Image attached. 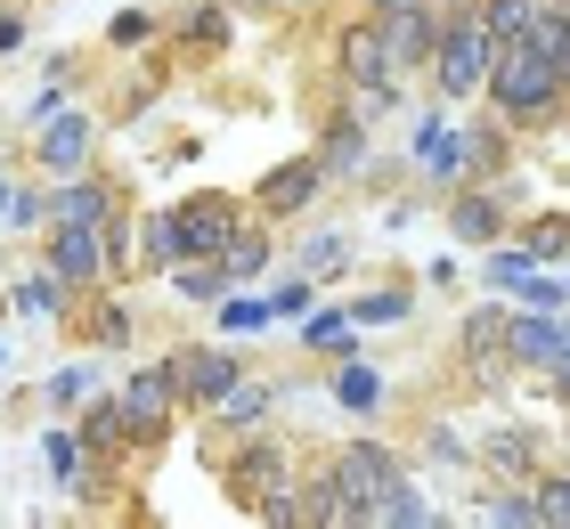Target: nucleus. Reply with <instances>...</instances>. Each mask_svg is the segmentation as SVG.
Wrapping results in <instances>:
<instances>
[{
  "label": "nucleus",
  "mask_w": 570,
  "mask_h": 529,
  "mask_svg": "<svg viewBox=\"0 0 570 529\" xmlns=\"http://www.w3.org/2000/svg\"><path fill=\"white\" fill-rule=\"evenodd\" d=\"M237 196L228 188H188L171 212H147L139 221V270H171V261H220V245L237 236Z\"/></svg>",
  "instance_id": "nucleus-1"
},
{
  "label": "nucleus",
  "mask_w": 570,
  "mask_h": 529,
  "mask_svg": "<svg viewBox=\"0 0 570 529\" xmlns=\"http://www.w3.org/2000/svg\"><path fill=\"white\" fill-rule=\"evenodd\" d=\"M481 98H489V115H498L513 139H530V130H554V123H562V82H554L547 49H538L530 33L489 49V82H481Z\"/></svg>",
  "instance_id": "nucleus-2"
},
{
  "label": "nucleus",
  "mask_w": 570,
  "mask_h": 529,
  "mask_svg": "<svg viewBox=\"0 0 570 529\" xmlns=\"http://www.w3.org/2000/svg\"><path fill=\"white\" fill-rule=\"evenodd\" d=\"M294 472H302V457L277 432H245L237 457L220 464V489H228V506H237V513L294 529Z\"/></svg>",
  "instance_id": "nucleus-3"
},
{
  "label": "nucleus",
  "mask_w": 570,
  "mask_h": 529,
  "mask_svg": "<svg viewBox=\"0 0 570 529\" xmlns=\"http://www.w3.org/2000/svg\"><path fill=\"white\" fill-rule=\"evenodd\" d=\"M489 41L481 33V17L473 9H449V25H440V41H432V58H424V82L440 90V98H481V82H489Z\"/></svg>",
  "instance_id": "nucleus-4"
},
{
  "label": "nucleus",
  "mask_w": 570,
  "mask_h": 529,
  "mask_svg": "<svg viewBox=\"0 0 570 529\" xmlns=\"http://www.w3.org/2000/svg\"><path fill=\"white\" fill-rule=\"evenodd\" d=\"M115 400H122V432H131V448H139V457H155V448L171 440V415H179V375H171V359L122 375Z\"/></svg>",
  "instance_id": "nucleus-5"
},
{
  "label": "nucleus",
  "mask_w": 570,
  "mask_h": 529,
  "mask_svg": "<svg viewBox=\"0 0 570 529\" xmlns=\"http://www.w3.org/2000/svg\"><path fill=\"white\" fill-rule=\"evenodd\" d=\"M326 464H334V481H343V497L358 506V529H375L383 497H392V489H407V464H400L383 440H343Z\"/></svg>",
  "instance_id": "nucleus-6"
},
{
  "label": "nucleus",
  "mask_w": 570,
  "mask_h": 529,
  "mask_svg": "<svg viewBox=\"0 0 570 529\" xmlns=\"http://www.w3.org/2000/svg\"><path fill=\"white\" fill-rule=\"evenodd\" d=\"M456 366H464V383L473 391H505V310L498 294H489L481 310H464V326H456Z\"/></svg>",
  "instance_id": "nucleus-7"
},
{
  "label": "nucleus",
  "mask_w": 570,
  "mask_h": 529,
  "mask_svg": "<svg viewBox=\"0 0 570 529\" xmlns=\"http://www.w3.org/2000/svg\"><path fill=\"white\" fill-rule=\"evenodd\" d=\"M171 375H179V408H213L228 383L245 375V359H237V342H171Z\"/></svg>",
  "instance_id": "nucleus-8"
},
{
  "label": "nucleus",
  "mask_w": 570,
  "mask_h": 529,
  "mask_svg": "<svg viewBox=\"0 0 570 529\" xmlns=\"http://www.w3.org/2000/svg\"><path fill=\"white\" fill-rule=\"evenodd\" d=\"M562 342H570V317H562V310L513 302V310H505V375H547Z\"/></svg>",
  "instance_id": "nucleus-9"
},
{
  "label": "nucleus",
  "mask_w": 570,
  "mask_h": 529,
  "mask_svg": "<svg viewBox=\"0 0 570 529\" xmlns=\"http://www.w3.org/2000/svg\"><path fill=\"white\" fill-rule=\"evenodd\" d=\"M326 188H334V179H326V164L302 147V155H285L277 172H262V188H253V212H262V221H302V212L318 204Z\"/></svg>",
  "instance_id": "nucleus-10"
},
{
  "label": "nucleus",
  "mask_w": 570,
  "mask_h": 529,
  "mask_svg": "<svg viewBox=\"0 0 570 529\" xmlns=\"http://www.w3.org/2000/svg\"><path fill=\"white\" fill-rule=\"evenodd\" d=\"M440 25H449V9H440V0H392V9H375V33H383V49H392L400 74H424Z\"/></svg>",
  "instance_id": "nucleus-11"
},
{
  "label": "nucleus",
  "mask_w": 570,
  "mask_h": 529,
  "mask_svg": "<svg viewBox=\"0 0 570 529\" xmlns=\"http://www.w3.org/2000/svg\"><path fill=\"white\" fill-rule=\"evenodd\" d=\"M449 236L456 245H498V236H513V196L498 179H456L449 188Z\"/></svg>",
  "instance_id": "nucleus-12"
},
{
  "label": "nucleus",
  "mask_w": 570,
  "mask_h": 529,
  "mask_svg": "<svg viewBox=\"0 0 570 529\" xmlns=\"http://www.w3.org/2000/svg\"><path fill=\"white\" fill-rule=\"evenodd\" d=\"M90 147H98V115H82V106H49V115L33 123V164L41 172H90Z\"/></svg>",
  "instance_id": "nucleus-13"
},
{
  "label": "nucleus",
  "mask_w": 570,
  "mask_h": 529,
  "mask_svg": "<svg viewBox=\"0 0 570 529\" xmlns=\"http://www.w3.org/2000/svg\"><path fill=\"white\" fill-rule=\"evenodd\" d=\"M115 212H122V188H115V179H90V172H66L58 188L41 196L49 228H107Z\"/></svg>",
  "instance_id": "nucleus-14"
},
{
  "label": "nucleus",
  "mask_w": 570,
  "mask_h": 529,
  "mask_svg": "<svg viewBox=\"0 0 570 529\" xmlns=\"http://www.w3.org/2000/svg\"><path fill=\"white\" fill-rule=\"evenodd\" d=\"M407 164L424 172V188L449 196L456 179H464V130L449 115H416V130H407Z\"/></svg>",
  "instance_id": "nucleus-15"
},
{
  "label": "nucleus",
  "mask_w": 570,
  "mask_h": 529,
  "mask_svg": "<svg viewBox=\"0 0 570 529\" xmlns=\"http://www.w3.org/2000/svg\"><path fill=\"white\" fill-rule=\"evenodd\" d=\"M334 74H343V90H358V82H407V74L392 66V49H383V33H375V9L334 33Z\"/></svg>",
  "instance_id": "nucleus-16"
},
{
  "label": "nucleus",
  "mask_w": 570,
  "mask_h": 529,
  "mask_svg": "<svg viewBox=\"0 0 570 529\" xmlns=\"http://www.w3.org/2000/svg\"><path fill=\"white\" fill-rule=\"evenodd\" d=\"M41 270H58L73 294H82V285H107V228H49Z\"/></svg>",
  "instance_id": "nucleus-17"
},
{
  "label": "nucleus",
  "mask_w": 570,
  "mask_h": 529,
  "mask_svg": "<svg viewBox=\"0 0 570 529\" xmlns=\"http://www.w3.org/2000/svg\"><path fill=\"white\" fill-rule=\"evenodd\" d=\"M367 139H375V130L358 123V115L326 106V115H318V147H309V155L326 164V179H358V172H367Z\"/></svg>",
  "instance_id": "nucleus-18"
},
{
  "label": "nucleus",
  "mask_w": 570,
  "mask_h": 529,
  "mask_svg": "<svg viewBox=\"0 0 570 529\" xmlns=\"http://www.w3.org/2000/svg\"><path fill=\"white\" fill-rule=\"evenodd\" d=\"M326 391H334V408H343V415H367V423L392 408V375H383L375 359H358V351L334 359V383H326Z\"/></svg>",
  "instance_id": "nucleus-19"
},
{
  "label": "nucleus",
  "mask_w": 570,
  "mask_h": 529,
  "mask_svg": "<svg viewBox=\"0 0 570 529\" xmlns=\"http://www.w3.org/2000/svg\"><path fill=\"white\" fill-rule=\"evenodd\" d=\"M204 415H213L220 432H262V423L277 415V383H262V375H253V366H245V375L228 383V391H220V400L204 408Z\"/></svg>",
  "instance_id": "nucleus-20"
},
{
  "label": "nucleus",
  "mask_w": 570,
  "mask_h": 529,
  "mask_svg": "<svg viewBox=\"0 0 570 529\" xmlns=\"http://www.w3.org/2000/svg\"><path fill=\"white\" fill-rule=\"evenodd\" d=\"M473 464H489L498 481H538V432L530 423H498V432L473 448Z\"/></svg>",
  "instance_id": "nucleus-21"
},
{
  "label": "nucleus",
  "mask_w": 570,
  "mask_h": 529,
  "mask_svg": "<svg viewBox=\"0 0 570 529\" xmlns=\"http://www.w3.org/2000/svg\"><path fill=\"white\" fill-rule=\"evenodd\" d=\"M171 41L196 49V58H220V49H237V17H228L220 0H196V9L171 17Z\"/></svg>",
  "instance_id": "nucleus-22"
},
{
  "label": "nucleus",
  "mask_w": 570,
  "mask_h": 529,
  "mask_svg": "<svg viewBox=\"0 0 570 529\" xmlns=\"http://www.w3.org/2000/svg\"><path fill=\"white\" fill-rule=\"evenodd\" d=\"M473 521H481V529H538L530 481H481V489H473Z\"/></svg>",
  "instance_id": "nucleus-23"
},
{
  "label": "nucleus",
  "mask_w": 570,
  "mask_h": 529,
  "mask_svg": "<svg viewBox=\"0 0 570 529\" xmlns=\"http://www.w3.org/2000/svg\"><path fill=\"white\" fill-rule=\"evenodd\" d=\"M407 310H416V285L392 277V285H367V294H351L343 317H351V334H375V326H407Z\"/></svg>",
  "instance_id": "nucleus-24"
},
{
  "label": "nucleus",
  "mask_w": 570,
  "mask_h": 529,
  "mask_svg": "<svg viewBox=\"0 0 570 529\" xmlns=\"http://www.w3.org/2000/svg\"><path fill=\"white\" fill-rule=\"evenodd\" d=\"M213 326H220V342H253V334L277 326V310H269V294H253V285H228L213 302Z\"/></svg>",
  "instance_id": "nucleus-25"
},
{
  "label": "nucleus",
  "mask_w": 570,
  "mask_h": 529,
  "mask_svg": "<svg viewBox=\"0 0 570 529\" xmlns=\"http://www.w3.org/2000/svg\"><path fill=\"white\" fill-rule=\"evenodd\" d=\"M82 448H90L98 464H115L122 448H131V432H122V400H115V391H90V400H82Z\"/></svg>",
  "instance_id": "nucleus-26"
},
{
  "label": "nucleus",
  "mask_w": 570,
  "mask_h": 529,
  "mask_svg": "<svg viewBox=\"0 0 570 529\" xmlns=\"http://www.w3.org/2000/svg\"><path fill=\"white\" fill-rule=\"evenodd\" d=\"M513 245L530 253V270H570V212H538V221H522Z\"/></svg>",
  "instance_id": "nucleus-27"
},
{
  "label": "nucleus",
  "mask_w": 570,
  "mask_h": 529,
  "mask_svg": "<svg viewBox=\"0 0 570 529\" xmlns=\"http://www.w3.org/2000/svg\"><path fill=\"white\" fill-rule=\"evenodd\" d=\"M9 310H17V317H33V326H49V317H66V310H73V285H66L58 270L17 277V285H9Z\"/></svg>",
  "instance_id": "nucleus-28"
},
{
  "label": "nucleus",
  "mask_w": 570,
  "mask_h": 529,
  "mask_svg": "<svg viewBox=\"0 0 570 529\" xmlns=\"http://www.w3.org/2000/svg\"><path fill=\"white\" fill-rule=\"evenodd\" d=\"M505 164H513V130L498 115L464 130V179H505Z\"/></svg>",
  "instance_id": "nucleus-29"
},
{
  "label": "nucleus",
  "mask_w": 570,
  "mask_h": 529,
  "mask_svg": "<svg viewBox=\"0 0 570 529\" xmlns=\"http://www.w3.org/2000/svg\"><path fill=\"white\" fill-rule=\"evenodd\" d=\"M530 41L547 49V66L562 82V106H570V9H562V0H538V9H530Z\"/></svg>",
  "instance_id": "nucleus-30"
},
{
  "label": "nucleus",
  "mask_w": 570,
  "mask_h": 529,
  "mask_svg": "<svg viewBox=\"0 0 570 529\" xmlns=\"http://www.w3.org/2000/svg\"><path fill=\"white\" fill-rule=\"evenodd\" d=\"M294 270L318 277V285H326V277H351V236H343V228H309L302 253H294Z\"/></svg>",
  "instance_id": "nucleus-31"
},
{
  "label": "nucleus",
  "mask_w": 570,
  "mask_h": 529,
  "mask_svg": "<svg viewBox=\"0 0 570 529\" xmlns=\"http://www.w3.org/2000/svg\"><path fill=\"white\" fill-rule=\"evenodd\" d=\"M269 261H277V245H269L262 228H237V236L220 245V270H228V285H262V277H269Z\"/></svg>",
  "instance_id": "nucleus-32"
},
{
  "label": "nucleus",
  "mask_w": 570,
  "mask_h": 529,
  "mask_svg": "<svg viewBox=\"0 0 570 529\" xmlns=\"http://www.w3.org/2000/svg\"><path fill=\"white\" fill-rule=\"evenodd\" d=\"M375 529H449V506H432V497H424L416 481H407V489H392V497H383Z\"/></svg>",
  "instance_id": "nucleus-33"
},
{
  "label": "nucleus",
  "mask_w": 570,
  "mask_h": 529,
  "mask_svg": "<svg viewBox=\"0 0 570 529\" xmlns=\"http://www.w3.org/2000/svg\"><path fill=\"white\" fill-rule=\"evenodd\" d=\"M82 342H90V351H131V342H139V310L131 302H98L82 317Z\"/></svg>",
  "instance_id": "nucleus-34"
},
{
  "label": "nucleus",
  "mask_w": 570,
  "mask_h": 529,
  "mask_svg": "<svg viewBox=\"0 0 570 529\" xmlns=\"http://www.w3.org/2000/svg\"><path fill=\"white\" fill-rule=\"evenodd\" d=\"M164 277H171L179 302H220V294H228V270H220V261H171Z\"/></svg>",
  "instance_id": "nucleus-35"
},
{
  "label": "nucleus",
  "mask_w": 570,
  "mask_h": 529,
  "mask_svg": "<svg viewBox=\"0 0 570 529\" xmlns=\"http://www.w3.org/2000/svg\"><path fill=\"white\" fill-rule=\"evenodd\" d=\"M302 351L351 359V317H343V310H309V317H302Z\"/></svg>",
  "instance_id": "nucleus-36"
},
{
  "label": "nucleus",
  "mask_w": 570,
  "mask_h": 529,
  "mask_svg": "<svg viewBox=\"0 0 570 529\" xmlns=\"http://www.w3.org/2000/svg\"><path fill=\"white\" fill-rule=\"evenodd\" d=\"M530 9H538V0H473V17H481L489 41H522L530 33Z\"/></svg>",
  "instance_id": "nucleus-37"
},
{
  "label": "nucleus",
  "mask_w": 570,
  "mask_h": 529,
  "mask_svg": "<svg viewBox=\"0 0 570 529\" xmlns=\"http://www.w3.org/2000/svg\"><path fill=\"white\" fill-rule=\"evenodd\" d=\"M424 464H440V472H473V440H464L456 423H424Z\"/></svg>",
  "instance_id": "nucleus-38"
},
{
  "label": "nucleus",
  "mask_w": 570,
  "mask_h": 529,
  "mask_svg": "<svg viewBox=\"0 0 570 529\" xmlns=\"http://www.w3.org/2000/svg\"><path fill=\"white\" fill-rule=\"evenodd\" d=\"M530 497H538V529H570V472H547V464H538Z\"/></svg>",
  "instance_id": "nucleus-39"
},
{
  "label": "nucleus",
  "mask_w": 570,
  "mask_h": 529,
  "mask_svg": "<svg viewBox=\"0 0 570 529\" xmlns=\"http://www.w3.org/2000/svg\"><path fill=\"white\" fill-rule=\"evenodd\" d=\"M41 457H49V472H58L66 489L82 481V432H66V423H58V432H41Z\"/></svg>",
  "instance_id": "nucleus-40"
},
{
  "label": "nucleus",
  "mask_w": 570,
  "mask_h": 529,
  "mask_svg": "<svg viewBox=\"0 0 570 529\" xmlns=\"http://www.w3.org/2000/svg\"><path fill=\"white\" fill-rule=\"evenodd\" d=\"M90 391H98V366H90V359H73V366H58V375H49V400H58V408H82Z\"/></svg>",
  "instance_id": "nucleus-41"
},
{
  "label": "nucleus",
  "mask_w": 570,
  "mask_h": 529,
  "mask_svg": "<svg viewBox=\"0 0 570 529\" xmlns=\"http://www.w3.org/2000/svg\"><path fill=\"white\" fill-rule=\"evenodd\" d=\"M269 310H277V317H302V310H318V277H302V270H294V277H285L277 294H269Z\"/></svg>",
  "instance_id": "nucleus-42"
},
{
  "label": "nucleus",
  "mask_w": 570,
  "mask_h": 529,
  "mask_svg": "<svg viewBox=\"0 0 570 529\" xmlns=\"http://www.w3.org/2000/svg\"><path fill=\"white\" fill-rule=\"evenodd\" d=\"M107 41H115V49H139V41H155V17H147V9H122V17L107 25Z\"/></svg>",
  "instance_id": "nucleus-43"
},
{
  "label": "nucleus",
  "mask_w": 570,
  "mask_h": 529,
  "mask_svg": "<svg viewBox=\"0 0 570 529\" xmlns=\"http://www.w3.org/2000/svg\"><path fill=\"white\" fill-rule=\"evenodd\" d=\"M0 212H9L17 228H33L41 221V188H0Z\"/></svg>",
  "instance_id": "nucleus-44"
},
{
  "label": "nucleus",
  "mask_w": 570,
  "mask_h": 529,
  "mask_svg": "<svg viewBox=\"0 0 570 529\" xmlns=\"http://www.w3.org/2000/svg\"><path fill=\"white\" fill-rule=\"evenodd\" d=\"M547 391L570 408V342H562V351H554V366H547Z\"/></svg>",
  "instance_id": "nucleus-45"
},
{
  "label": "nucleus",
  "mask_w": 570,
  "mask_h": 529,
  "mask_svg": "<svg viewBox=\"0 0 570 529\" xmlns=\"http://www.w3.org/2000/svg\"><path fill=\"white\" fill-rule=\"evenodd\" d=\"M24 49V17H0V58H17Z\"/></svg>",
  "instance_id": "nucleus-46"
},
{
  "label": "nucleus",
  "mask_w": 570,
  "mask_h": 529,
  "mask_svg": "<svg viewBox=\"0 0 570 529\" xmlns=\"http://www.w3.org/2000/svg\"><path fill=\"white\" fill-rule=\"evenodd\" d=\"M253 9H277V0H253ZM285 9H302V0H285Z\"/></svg>",
  "instance_id": "nucleus-47"
},
{
  "label": "nucleus",
  "mask_w": 570,
  "mask_h": 529,
  "mask_svg": "<svg viewBox=\"0 0 570 529\" xmlns=\"http://www.w3.org/2000/svg\"><path fill=\"white\" fill-rule=\"evenodd\" d=\"M440 9H473V0H440Z\"/></svg>",
  "instance_id": "nucleus-48"
},
{
  "label": "nucleus",
  "mask_w": 570,
  "mask_h": 529,
  "mask_svg": "<svg viewBox=\"0 0 570 529\" xmlns=\"http://www.w3.org/2000/svg\"><path fill=\"white\" fill-rule=\"evenodd\" d=\"M0 366H9V351H0Z\"/></svg>",
  "instance_id": "nucleus-49"
},
{
  "label": "nucleus",
  "mask_w": 570,
  "mask_h": 529,
  "mask_svg": "<svg viewBox=\"0 0 570 529\" xmlns=\"http://www.w3.org/2000/svg\"><path fill=\"white\" fill-rule=\"evenodd\" d=\"M562 9H570V0H562Z\"/></svg>",
  "instance_id": "nucleus-50"
},
{
  "label": "nucleus",
  "mask_w": 570,
  "mask_h": 529,
  "mask_svg": "<svg viewBox=\"0 0 570 529\" xmlns=\"http://www.w3.org/2000/svg\"><path fill=\"white\" fill-rule=\"evenodd\" d=\"M562 317H570V310H562Z\"/></svg>",
  "instance_id": "nucleus-51"
},
{
  "label": "nucleus",
  "mask_w": 570,
  "mask_h": 529,
  "mask_svg": "<svg viewBox=\"0 0 570 529\" xmlns=\"http://www.w3.org/2000/svg\"><path fill=\"white\" fill-rule=\"evenodd\" d=\"M562 415H570V408H562Z\"/></svg>",
  "instance_id": "nucleus-52"
}]
</instances>
